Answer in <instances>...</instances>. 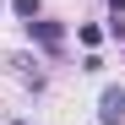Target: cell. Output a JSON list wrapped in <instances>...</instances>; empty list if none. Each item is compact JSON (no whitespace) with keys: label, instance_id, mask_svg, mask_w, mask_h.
<instances>
[{"label":"cell","instance_id":"6da1fadb","mask_svg":"<svg viewBox=\"0 0 125 125\" xmlns=\"http://www.w3.org/2000/svg\"><path fill=\"white\" fill-rule=\"evenodd\" d=\"M27 38H33V44H44V49L54 54L60 44H65V27H60V22H49V16H33V22H27Z\"/></svg>","mask_w":125,"mask_h":125},{"label":"cell","instance_id":"7a4b0ae2","mask_svg":"<svg viewBox=\"0 0 125 125\" xmlns=\"http://www.w3.org/2000/svg\"><path fill=\"white\" fill-rule=\"evenodd\" d=\"M125 120V87H103L98 98V125H120Z\"/></svg>","mask_w":125,"mask_h":125},{"label":"cell","instance_id":"3957f363","mask_svg":"<svg viewBox=\"0 0 125 125\" xmlns=\"http://www.w3.org/2000/svg\"><path fill=\"white\" fill-rule=\"evenodd\" d=\"M11 11L22 16V22H33V16H44V0H11Z\"/></svg>","mask_w":125,"mask_h":125},{"label":"cell","instance_id":"277c9868","mask_svg":"<svg viewBox=\"0 0 125 125\" xmlns=\"http://www.w3.org/2000/svg\"><path fill=\"white\" fill-rule=\"evenodd\" d=\"M109 38H125V11H114V16H109Z\"/></svg>","mask_w":125,"mask_h":125},{"label":"cell","instance_id":"5b68a950","mask_svg":"<svg viewBox=\"0 0 125 125\" xmlns=\"http://www.w3.org/2000/svg\"><path fill=\"white\" fill-rule=\"evenodd\" d=\"M109 6H114V11H125V0H109Z\"/></svg>","mask_w":125,"mask_h":125},{"label":"cell","instance_id":"8992f818","mask_svg":"<svg viewBox=\"0 0 125 125\" xmlns=\"http://www.w3.org/2000/svg\"><path fill=\"white\" fill-rule=\"evenodd\" d=\"M11 125H27V120H11Z\"/></svg>","mask_w":125,"mask_h":125},{"label":"cell","instance_id":"52a82bcc","mask_svg":"<svg viewBox=\"0 0 125 125\" xmlns=\"http://www.w3.org/2000/svg\"><path fill=\"white\" fill-rule=\"evenodd\" d=\"M0 6H6V0H0Z\"/></svg>","mask_w":125,"mask_h":125}]
</instances>
